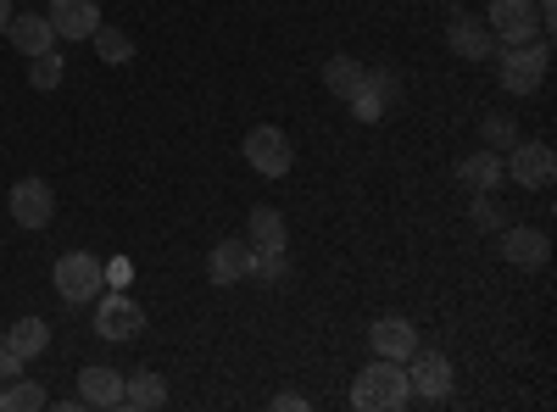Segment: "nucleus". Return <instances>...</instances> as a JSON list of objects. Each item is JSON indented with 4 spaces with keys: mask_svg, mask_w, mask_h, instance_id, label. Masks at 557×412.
<instances>
[{
    "mask_svg": "<svg viewBox=\"0 0 557 412\" xmlns=\"http://www.w3.org/2000/svg\"><path fill=\"white\" fill-rule=\"evenodd\" d=\"M412 401V390H407V369L401 362H391V357H374L368 369L351 379V407L357 412H401Z\"/></svg>",
    "mask_w": 557,
    "mask_h": 412,
    "instance_id": "1",
    "label": "nucleus"
},
{
    "mask_svg": "<svg viewBox=\"0 0 557 412\" xmlns=\"http://www.w3.org/2000/svg\"><path fill=\"white\" fill-rule=\"evenodd\" d=\"M485 28L496 34V51L530 45L541 39V12H535V0H485Z\"/></svg>",
    "mask_w": 557,
    "mask_h": 412,
    "instance_id": "5",
    "label": "nucleus"
},
{
    "mask_svg": "<svg viewBox=\"0 0 557 412\" xmlns=\"http://www.w3.org/2000/svg\"><path fill=\"white\" fill-rule=\"evenodd\" d=\"M441 7H446V12H451V17H457V12H462V0H441Z\"/></svg>",
    "mask_w": 557,
    "mask_h": 412,
    "instance_id": "33",
    "label": "nucleus"
},
{
    "mask_svg": "<svg viewBox=\"0 0 557 412\" xmlns=\"http://www.w3.org/2000/svg\"><path fill=\"white\" fill-rule=\"evenodd\" d=\"M519 140H524V134H519L513 112H491V117L480 123V146H485V151H502V157H507Z\"/></svg>",
    "mask_w": 557,
    "mask_h": 412,
    "instance_id": "25",
    "label": "nucleus"
},
{
    "mask_svg": "<svg viewBox=\"0 0 557 412\" xmlns=\"http://www.w3.org/2000/svg\"><path fill=\"white\" fill-rule=\"evenodd\" d=\"M251 279L268 290H285L290 285V246L285 251H251Z\"/></svg>",
    "mask_w": 557,
    "mask_h": 412,
    "instance_id": "22",
    "label": "nucleus"
},
{
    "mask_svg": "<svg viewBox=\"0 0 557 412\" xmlns=\"http://www.w3.org/2000/svg\"><path fill=\"white\" fill-rule=\"evenodd\" d=\"M7 39L17 45V57L28 62V57H39V51H57V28H51V17L45 12H12V23H7Z\"/></svg>",
    "mask_w": 557,
    "mask_h": 412,
    "instance_id": "14",
    "label": "nucleus"
},
{
    "mask_svg": "<svg viewBox=\"0 0 557 412\" xmlns=\"http://www.w3.org/2000/svg\"><path fill=\"white\" fill-rule=\"evenodd\" d=\"M96 335L112 340V346H128L146 335V307H139L134 296L112 290V296H96Z\"/></svg>",
    "mask_w": 557,
    "mask_h": 412,
    "instance_id": "8",
    "label": "nucleus"
},
{
    "mask_svg": "<svg viewBox=\"0 0 557 412\" xmlns=\"http://www.w3.org/2000/svg\"><path fill=\"white\" fill-rule=\"evenodd\" d=\"M62 78H67V57H62V51L28 57V84H34V89H62Z\"/></svg>",
    "mask_w": 557,
    "mask_h": 412,
    "instance_id": "26",
    "label": "nucleus"
},
{
    "mask_svg": "<svg viewBox=\"0 0 557 412\" xmlns=\"http://www.w3.org/2000/svg\"><path fill=\"white\" fill-rule=\"evenodd\" d=\"M23 369H28V362H23L17 351H7V340H0V379H7V385H12V379H17Z\"/></svg>",
    "mask_w": 557,
    "mask_h": 412,
    "instance_id": "30",
    "label": "nucleus"
},
{
    "mask_svg": "<svg viewBox=\"0 0 557 412\" xmlns=\"http://www.w3.org/2000/svg\"><path fill=\"white\" fill-rule=\"evenodd\" d=\"M7 207H12V223L17 228H45V223L57 217V190L45 185V178H17Z\"/></svg>",
    "mask_w": 557,
    "mask_h": 412,
    "instance_id": "9",
    "label": "nucleus"
},
{
    "mask_svg": "<svg viewBox=\"0 0 557 412\" xmlns=\"http://www.w3.org/2000/svg\"><path fill=\"white\" fill-rule=\"evenodd\" d=\"M368 346H374V357H391V362H407L418 346V324L412 317H401V312H385V317H374V329H368Z\"/></svg>",
    "mask_w": 557,
    "mask_h": 412,
    "instance_id": "11",
    "label": "nucleus"
},
{
    "mask_svg": "<svg viewBox=\"0 0 557 412\" xmlns=\"http://www.w3.org/2000/svg\"><path fill=\"white\" fill-rule=\"evenodd\" d=\"M496 62V84L507 96H535L546 84V67H552V39H530V45H507V51L491 57Z\"/></svg>",
    "mask_w": 557,
    "mask_h": 412,
    "instance_id": "2",
    "label": "nucleus"
},
{
    "mask_svg": "<svg viewBox=\"0 0 557 412\" xmlns=\"http://www.w3.org/2000/svg\"><path fill=\"white\" fill-rule=\"evenodd\" d=\"M346 107H351V117H357V123H380V117L391 112V101H385V96H380V89L368 84V78L357 84V96H351Z\"/></svg>",
    "mask_w": 557,
    "mask_h": 412,
    "instance_id": "27",
    "label": "nucleus"
},
{
    "mask_svg": "<svg viewBox=\"0 0 557 412\" xmlns=\"http://www.w3.org/2000/svg\"><path fill=\"white\" fill-rule=\"evenodd\" d=\"M89 45H96V57H101L107 67H128V62H134V39H128L123 28H112V23H101L96 34H89Z\"/></svg>",
    "mask_w": 557,
    "mask_h": 412,
    "instance_id": "23",
    "label": "nucleus"
},
{
    "mask_svg": "<svg viewBox=\"0 0 557 412\" xmlns=\"http://www.w3.org/2000/svg\"><path fill=\"white\" fill-rule=\"evenodd\" d=\"M502 173L513 178L519 190H535V196H541V190L557 185V157H552L546 140H519L513 151L502 157Z\"/></svg>",
    "mask_w": 557,
    "mask_h": 412,
    "instance_id": "6",
    "label": "nucleus"
},
{
    "mask_svg": "<svg viewBox=\"0 0 557 412\" xmlns=\"http://www.w3.org/2000/svg\"><path fill=\"white\" fill-rule=\"evenodd\" d=\"M446 45L457 62H491L496 57V34L485 28V17H469V12H457L446 23Z\"/></svg>",
    "mask_w": 557,
    "mask_h": 412,
    "instance_id": "10",
    "label": "nucleus"
},
{
    "mask_svg": "<svg viewBox=\"0 0 557 412\" xmlns=\"http://www.w3.org/2000/svg\"><path fill=\"white\" fill-rule=\"evenodd\" d=\"M246 162L262 173V178H285L290 167H296V146H290V134L278 128V123H257L251 134H246Z\"/></svg>",
    "mask_w": 557,
    "mask_h": 412,
    "instance_id": "7",
    "label": "nucleus"
},
{
    "mask_svg": "<svg viewBox=\"0 0 557 412\" xmlns=\"http://www.w3.org/2000/svg\"><path fill=\"white\" fill-rule=\"evenodd\" d=\"M78 401L84 407H101V412H112V407H123V374L117 369H84L78 374Z\"/></svg>",
    "mask_w": 557,
    "mask_h": 412,
    "instance_id": "18",
    "label": "nucleus"
},
{
    "mask_svg": "<svg viewBox=\"0 0 557 412\" xmlns=\"http://www.w3.org/2000/svg\"><path fill=\"white\" fill-rule=\"evenodd\" d=\"M469 212H474V223H480V228H502V223H507V217H502V207L491 201V190H480Z\"/></svg>",
    "mask_w": 557,
    "mask_h": 412,
    "instance_id": "28",
    "label": "nucleus"
},
{
    "mask_svg": "<svg viewBox=\"0 0 557 412\" xmlns=\"http://www.w3.org/2000/svg\"><path fill=\"white\" fill-rule=\"evenodd\" d=\"M123 407H134V412H157V407H168V379L151 374V369L123 374Z\"/></svg>",
    "mask_w": 557,
    "mask_h": 412,
    "instance_id": "19",
    "label": "nucleus"
},
{
    "mask_svg": "<svg viewBox=\"0 0 557 412\" xmlns=\"http://www.w3.org/2000/svg\"><path fill=\"white\" fill-rule=\"evenodd\" d=\"M246 240H251V251H285V246H290V223H285V212H278V207H251V217H246Z\"/></svg>",
    "mask_w": 557,
    "mask_h": 412,
    "instance_id": "16",
    "label": "nucleus"
},
{
    "mask_svg": "<svg viewBox=\"0 0 557 412\" xmlns=\"http://www.w3.org/2000/svg\"><path fill=\"white\" fill-rule=\"evenodd\" d=\"M357 84H362V62L357 57H330V62H323V89H330V96L335 101H351L357 96Z\"/></svg>",
    "mask_w": 557,
    "mask_h": 412,
    "instance_id": "21",
    "label": "nucleus"
},
{
    "mask_svg": "<svg viewBox=\"0 0 557 412\" xmlns=\"http://www.w3.org/2000/svg\"><path fill=\"white\" fill-rule=\"evenodd\" d=\"M45 17H51L57 39H89L107 17H101V0H45Z\"/></svg>",
    "mask_w": 557,
    "mask_h": 412,
    "instance_id": "12",
    "label": "nucleus"
},
{
    "mask_svg": "<svg viewBox=\"0 0 557 412\" xmlns=\"http://www.w3.org/2000/svg\"><path fill=\"white\" fill-rule=\"evenodd\" d=\"M51 285H57V296H62L67 307L96 301V296L107 290L101 257H89V251H67V257H57V267H51Z\"/></svg>",
    "mask_w": 557,
    "mask_h": 412,
    "instance_id": "3",
    "label": "nucleus"
},
{
    "mask_svg": "<svg viewBox=\"0 0 557 412\" xmlns=\"http://www.w3.org/2000/svg\"><path fill=\"white\" fill-rule=\"evenodd\" d=\"M0 340H7V351H17L23 362H34L45 346H51V324H45V317H17L12 329H0Z\"/></svg>",
    "mask_w": 557,
    "mask_h": 412,
    "instance_id": "20",
    "label": "nucleus"
},
{
    "mask_svg": "<svg viewBox=\"0 0 557 412\" xmlns=\"http://www.w3.org/2000/svg\"><path fill=\"white\" fill-rule=\"evenodd\" d=\"M502 178H507V173H502V151H485V146H480V151H469V157L457 162V185L469 190V196H480V190H496Z\"/></svg>",
    "mask_w": 557,
    "mask_h": 412,
    "instance_id": "17",
    "label": "nucleus"
},
{
    "mask_svg": "<svg viewBox=\"0 0 557 412\" xmlns=\"http://www.w3.org/2000/svg\"><path fill=\"white\" fill-rule=\"evenodd\" d=\"M101 273H107L112 290H123V285L134 279V262H128V257H112V262H101Z\"/></svg>",
    "mask_w": 557,
    "mask_h": 412,
    "instance_id": "29",
    "label": "nucleus"
},
{
    "mask_svg": "<svg viewBox=\"0 0 557 412\" xmlns=\"http://www.w3.org/2000/svg\"><path fill=\"white\" fill-rule=\"evenodd\" d=\"M268 407H273V412H307V396H301V390H278Z\"/></svg>",
    "mask_w": 557,
    "mask_h": 412,
    "instance_id": "31",
    "label": "nucleus"
},
{
    "mask_svg": "<svg viewBox=\"0 0 557 412\" xmlns=\"http://www.w3.org/2000/svg\"><path fill=\"white\" fill-rule=\"evenodd\" d=\"M12 12H17V0H0V34H7V23H12Z\"/></svg>",
    "mask_w": 557,
    "mask_h": 412,
    "instance_id": "32",
    "label": "nucleus"
},
{
    "mask_svg": "<svg viewBox=\"0 0 557 412\" xmlns=\"http://www.w3.org/2000/svg\"><path fill=\"white\" fill-rule=\"evenodd\" d=\"M212 285H246L251 279V240H218L207 257Z\"/></svg>",
    "mask_w": 557,
    "mask_h": 412,
    "instance_id": "15",
    "label": "nucleus"
},
{
    "mask_svg": "<svg viewBox=\"0 0 557 412\" xmlns=\"http://www.w3.org/2000/svg\"><path fill=\"white\" fill-rule=\"evenodd\" d=\"M39 407H51V396H45L39 379H12L7 390H0V412H39Z\"/></svg>",
    "mask_w": 557,
    "mask_h": 412,
    "instance_id": "24",
    "label": "nucleus"
},
{
    "mask_svg": "<svg viewBox=\"0 0 557 412\" xmlns=\"http://www.w3.org/2000/svg\"><path fill=\"white\" fill-rule=\"evenodd\" d=\"M407 390H412V401H446L451 396V385H457V369H451V357L446 351H430V346H418L407 362Z\"/></svg>",
    "mask_w": 557,
    "mask_h": 412,
    "instance_id": "4",
    "label": "nucleus"
},
{
    "mask_svg": "<svg viewBox=\"0 0 557 412\" xmlns=\"http://www.w3.org/2000/svg\"><path fill=\"white\" fill-rule=\"evenodd\" d=\"M502 257L513 262V267H546V257H552V235H546L541 223H513V228L502 223Z\"/></svg>",
    "mask_w": 557,
    "mask_h": 412,
    "instance_id": "13",
    "label": "nucleus"
}]
</instances>
